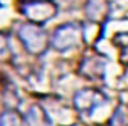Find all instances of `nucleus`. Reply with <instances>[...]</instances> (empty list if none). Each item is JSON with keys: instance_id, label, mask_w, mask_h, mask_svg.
<instances>
[]
</instances>
